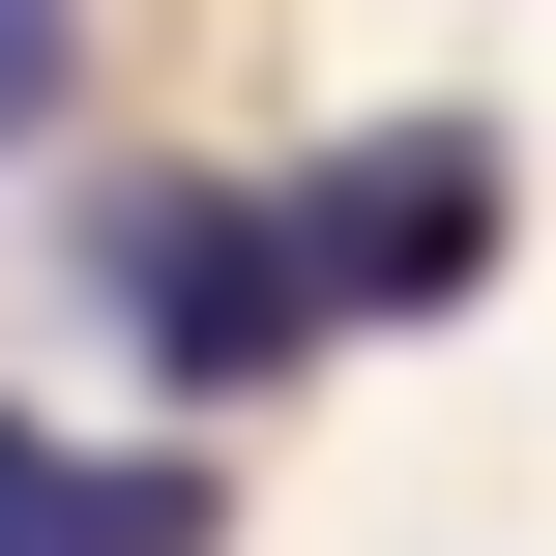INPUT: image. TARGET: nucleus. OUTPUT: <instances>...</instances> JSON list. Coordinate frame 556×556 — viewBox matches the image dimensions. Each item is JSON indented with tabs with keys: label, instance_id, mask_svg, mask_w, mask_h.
Returning a JSON list of instances; mask_svg holds the SVG:
<instances>
[{
	"label": "nucleus",
	"instance_id": "f03ea898",
	"mask_svg": "<svg viewBox=\"0 0 556 556\" xmlns=\"http://www.w3.org/2000/svg\"><path fill=\"white\" fill-rule=\"evenodd\" d=\"M293 235H323V323H469L498 293V117H352L293 176Z\"/></svg>",
	"mask_w": 556,
	"mask_h": 556
},
{
	"label": "nucleus",
	"instance_id": "20e7f679",
	"mask_svg": "<svg viewBox=\"0 0 556 556\" xmlns=\"http://www.w3.org/2000/svg\"><path fill=\"white\" fill-rule=\"evenodd\" d=\"M59 59H88V0H0V117H59Z\"/></svg>",
	"mask_w": 556,
	"mask_h": 556
},
{
	"label": "nucleus",
	"instance_id": "f257e3e1",
	"mask_svg": "<svg viewBox=\"0 0 556 556\" xmlns=\"http://www.w3.org/2000/svg\"><path fill=\"white\" fill-rule=\"evenodd\" d=\"M88 264H117L147 381H205V410L323 352V235H293V176H264V205H235V176H117V205H88Z\"/></svg>",
	"mask_w": 556,
	"mask_h": 556
},
{
	"label": "nucleus",
	"instance_id": "7ed1b4c3",
	"mask_svg": "<svg viewBox=\"0 0 556 556\" xmlns=\"http://www.w3.org/2000/svg\"><path fill=\"white\" fill-rule=\"evenodd\" d=\"M235 498L176 469V440H59V410H0V556H205Z\"/></svg>",
	"mask_w": 556,
	"mask_h": 556
}]
</instances>
